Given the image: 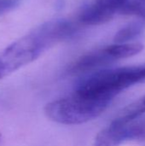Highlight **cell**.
Listing matches in <instances>:
<instances>
[{
	"mask_svg": "<svg viewBox=\"0 0 145 146\" xmlns=\"http://www.w3.org/2000/svg\"><path fill=\"white\" fill-rule=\"evenodd\" d=\"M145 140V120L126 122L115 119L94 139L93 146H119L128 141Z\"/></svg>",
	"mask_w": 145,
	"mask_h": 146,
	"instance_id": "obj_4",
	"label": "cell"
},
{
	"mask_svg": "<svg viewBox=\"0 0 145 146\" xmlns=\"http://www.w3.org/2000/svg\"><path fill=\"white\" fill-rule=\"evenodd\" d=\"M112 100L86 96L74 92L68 97L50 102L44 114L50 121L63 125H80L103 114Z\"/></svg>",
	"mask_w": 145,
	"mask_h": 146,
	"instance_id": "obj_3",
	"label": "cell"
},
{
	"mask_svg": "<svg viewBox=\"0 0 145 146\" xmlns=\"http://www.w3.org/2000/svg\"><path fill=\"white\" fill-rule=\"evenodd\" d=\"M130 1L131 0H94L92 3L114 17L116 13L122 14Z\"/></svg>",
	"mask_w": 145,
	"mask_h": 146,
	"instance_id": "obj_7",
	"label": "cell"
},
{
	"mask_svg": "<svg viewBox=\"0 0 145 146\" xmlns=\"http://www.w3.org/2000/svg\"><path fill=\"white\" fill-rule=\"evenodd\" d=\"M0 139H1V134H0Z\"/></svg>",
	"mask_w": 145,
	"mask_h": 146,
	"instance_id": "obj_9",
	"label": "cell"
},
{
	"mask_svg": "<svg viewBox=\"0 0 145 146\" xmlns=\"http://www.w3.org/2000/svg\"><path fill=\"white\" fill-rule=\"evenodd\" d=\"M143 99H144V103H145V96L144 97H143Z\"/></svg>",
	"mask_w": 145,
	"mask_h": 146,
	"instance_id": "obj_8",
	"label": "cell"
},
{
	"mask_svg": "<svg viewBox=\"0 0 145 146\" xmlns=\"http://www.w3.org/2000/svg\"><path fill=\"white\" fill-rule=\"evenodd\" d=\"M71 34L63 19L47 21L0 51V80L38 59L53 44Z\"/></svg>",
	"mask_w": 145,
	"mask_h": 146,
	"instance_id": "obj_1",
	"label": "cell"
},
{
	"mask_svg": "<svg viewBox=\"0 0 145 146\" xmlns=\"http://www.w3.org/2000/svg\"><path fill=\"white\" fill-rule=\"evenodd\" d=\"M144 27V22L143 21L132 22L116 33L115 36V41L116 44L127 43L128 41L136 38L142 33Z\"/></svg>",
	"mask_w": 145,
	"mask_h": 146,
	"instance_id": "obj_6",
	"label": "cell"
},
{
	"mask_svg": "<svg viewBox=\"0 0 145 146\" xmlns=\"http://www.w3.org/2000/svg\"><path fill=\"white\" fill-rule=\"evenodd\" d=\"M115 61L117 60L115 58L109 45L82 56L72 65L69 72L72 74L96 72Z\"/></svg>",
	"mask_w": 145,
	"mask_h": 146,
	"instance_id": "obj_5",
	"label": "cell"
},
{
	"mask_svg": "<svg viewBox=\"0 0 145 146\" xmlns=\"http://www.w3.org/2000/svg\"><path fill=\"white\" fill-rule=\"evenodd\" d=\"M145 80V63L137 66L100 69L84 79L76 92L94 98L113 99L125 89Z\"/></svg>",
	"mask_w": 145,
	"mask_h": 146,
	"instance_id": "obj_2",
	"label": "cell"
}]
</instances>
